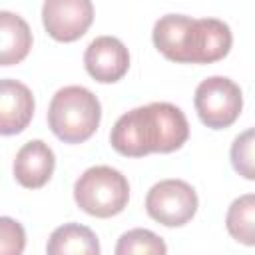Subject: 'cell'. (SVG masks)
Returning <instances> with one entry per match:
<instances>
[{
    "mask_svg": "<svg viewBox=\"0 0 255 255\" xmlns=\"http://www.w3.org/2000/svg\"><path fill=\"white\" fill-rule=\"evenodd\" d=\"M32 48L28 22L8 10H0V66L20 64Z\"/></svg>",
    "mask_w": 255,
    "mask_h": 255,
    "instance_id": "11",
    "label": "cell"
},
{
    "mask_svg": "<svg viewBox=\"0 0 255 255\" xmlns=\"http://www.w3.org/2000/svg\"><path fill=\"white\" fill-rule=\"evenodd\" d=\"M42 22L58 42L80 40L94 22L92 0H44Z\"/></svg>",
    "mask_w": 255,
    "mask_h": 255,
    "instance_id": "7",
    "label": "cell"
},
{
    "mask_svg": "<svg viewBox=\"0 0 255 255\" xmlns=\"http://www.w3.org/2000/svg\"><path fill=\"white\" fill-rule=\"evenodd\" d=\"M74 199L88 215L108 219L126 209L129 201V183L122 171L110 165H94L76 179Z\"/></svg>",
    "mask_w": 255,
    "mask_h": 255,
    "instance_id": "4",
    "label": "cell"
},
{
    "mask_svg": "<svg viewBox=\"0 0 255 255\" xmlns=\"http://www.w3.org/2000/svg\"><path fill=\"white\" fill-rule=\"evenodd\" d=\"M100 120V100L84 86H66L58 90L48 108V126L64 143H82L90 139Z\"/></svg>",
    "mask_w": 255,
    "mask_h": 255,
    "instance_id": "3",
    "label": "cell"
},
{
    "mask_svg": "<svg viewBox=\"0 0 255 255\" xmlns=\"http://www.w3.org/2000/svg\"><path fill=\"white\" fill-rule=\"evenodd\" d=\"M225 225L229 235L235 241L247 247L255 245V195L253 193H245L233 199L225 215Z\"/></svg>",
    "mask_w": 255,
    "mask_h": 255,
    "instance_id": "13",
    "label": "cell"
},
{
    "mask_svg": "<svg viewBox=\"0 0 255 255\" xmlns=\"http://www.w3.org/2000/svg\"><path fill=\"white\" fill-rule=\"evenodd\" d=\"M56 167V155L52 147L42 139L24 143L14 157V177L22 187L38 189L44 187Z\"/></svg>",
    "mask_w": 255,
    "mask_h": 255,
    "instance_id": "10",
    "label": "cell"
},
{
    "mask_svg": "<svg viewBox=\"0 0 255 255\" xmlns=\"http://www.w3.org/2000/svg\"><path fill=\"white\" fill-rule=\"evenodd\" d=\"M253 143H255V131L253 128L245 129L233 139L231 145V163L233 169L243 175L245 179H255V169H253Z\"/></svg>",
    "mask_w": 255,
    "mask_h": 255,
    "instance_id": "15",
    "label": "cell"
},
{
    "mask_svg": "<svg viewBox=\"0 0 255 255\" xmlns=\"http://www.w3.org/2000/svg\"><path fill=\"white\" fill-rule=\"evenodd\" d=\"M86 72L100 84H114L128 74L129 52L116 36H98L84 52Z\"/></svg>",
    "mask_w": 255,
    "mask_h": 255,
    "instance_id": "8",
    "label": "cell"
},
{
    "mask_svg": "<svg viewBox=\"0 0 255 255\" xmlns=\"http://www.w3.org/2000/svg\"><path fill=\"white\" fill-rule=\"evenodd\" d=\"M26 247V231L12 217H0V255H20Z\"/></svg>",
    "mask_w": 255,
    "mask_h": 255,
    "instance_id": "16",
    "label": "cell"
},
{
    "mask_svg": "<svg viewBox=\"0 0 255 255\" xmlns=\"http://www.w3.org/2000/svg\"><path fill=\"white\" fill-rule=\"evenodd\" d=\"M46 251L50 255H98L100 243L90 227L80 223H64L52 231Z\"/></svg>",
    "mask_w": 255,
    "mask_h": 255,
    "instance_id": "12",
    "label": "cell"
},
{
    "mask_svg": "<svg viewBox=\"0 0 255 255\" xmlns=\"http://www.w3.org/2000/svg\"><path fill=\"white\" fill-rule=\"evenodd\" d=\"M165 251L163 239L141 227L126 231L116 245V255H163Z\"/></svg>",
    "mask_w": 255,
    "mask_h": 255,
    "instance_id": "14",
    "label": "cell"
},
{
    "mask_svg": "<svg viewBox=\"0 0 255 255\" xmlns=\"http://www.w3.org/2000/svg\"><path fill=\"white\" fill-rule=\"evenodd\" d=\"M153 46L175 64H213L231 50V30L217 18L161 16L151 32Z\"/></svg>",
    "mask_w": 255,
    "mask_h": 255,
    "instance_id": "2",
    "label": "cell"
},
{
    "mask_svg": "<svg viewBox=\"0 0 255 255\" xmlns=\"http://www.w3.org/2000/svg\"><path fill=\"white\" fill-rule=\"evenodd\" d=\"M145 211L165 227H181L197 211V193L183 179H161L147 191Z\"/></svg>",
    "mask_w": 255,
    "mask_h": 255,
    "instance_id": "6",
    "label": "cell"
},
{
    "mask_svg": "<svg viewBox=\"0 0 255 255\" xmlns=\"http://www.w3.org/2000/svg\"><path fill=\"white\" fill-rule=\"evenodd\" d=\"M32 90L12 78L0 80V135H16L28 128L34 118Z\"/></svg>",
    "mask_w": 255,
    "mask_h": 255,
    "instance_id": "9",
    "label": "cell"
},
{
    "mask_svg": "<svg viewBox=\"0 0 255 255\" xmlns=\"http://www.w3.org/2000/svg\"><path fill=\"white\" fill-rule=\"evenodd\" d=\"M193 104L199 120L207 128L225 129L237 122L243 110V92L233 80L211 76L195 88Z\"/></svg>",
    "mask_w": 255,
    "mask_h": 255,
    "instance_id": "5",
    "label": "cell"
},
{
    "mask_svg": "<svg viewBox=\"0 0 255 255\" xmlns=\"http://www.w3.org/2000/svg\"><path fill=\"white\" fill-rule=\"evenodd\" d=\"M187 137L185 114L169 102H151L120 116L112 128L110 143L120 155L143 157L147 153H171Z\"/></svg>",
    "mask_w": 255,
    "mask_h": 255,
    "instance_id": "1",
    "label": "cell"
}]
</instances>
